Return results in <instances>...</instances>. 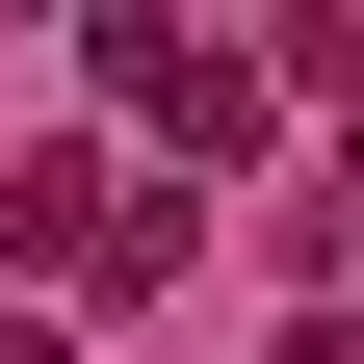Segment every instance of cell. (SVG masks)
Instances as JSON below:
<instances>
[{"mask_svg": "<svg viewBox=\"0 0 364 364\" xmlns=\"http://www.w3.org/2000/svg\"><path fill=\"white\" fill-rule=\"evenodd\" d=\"M0 235L53 260V287H156V260H182V208H156L130 156H26V182H0Z\"/></svg>", "mask_w": 364, "mask_h": 364, "instance_id": "obj_1", "label": "cell"}, {"mask_svg": "<svg viewBox=\"0 0 364 364\" xmlns=\"http://www.w3.org/2000/svg\"><path fill=\"white\" fill-rule=\"evenodd\" d=\"M105 105L156 130V156H260V78L182 26V0H105Z\"/></svg>", "mask_w": 364, "mask_h": 364, "instance_id": "obj_2", "label": "cell"}]
</instances>
